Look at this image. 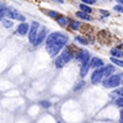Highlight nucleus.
<instances>
[{
  "instance_id": "0eeeda50",
  "label": "nucleus",
  "mask_w": 123,
  "mask_h": 123,
  "mask_svg": "<svg viewBox=\"0 0 123 123\" xmlns=\"http://www.w3.org/2000/svg\"><path fill=\"white\" fill-rule=\"evenodd\" d=\"M44 39H47V30L43 27V28H41V31L38 32V35H37V38H36V41H35V43H33V46L35 47H37V46H39L41 43L43 42Z\"/></svg>"
},
{
  "instance_id": "f257e3e1",
  "label": "nucleus",
  "mask_w": 123,
  "mask_h": 123,
  "mask_svg": "<svg viewBox=\"0 0 123 123\" xmlns=\"http://www.w3.org/2000/svg\"><path fill=\"white\" fill-rule=\"evenodd\" d=\"M68 36L62 32H53L50 33L46 39V49L50 57H58L59 52L64 48L68 43Z\"/></svg>"
},
{
  "instance_id": "ddd939ff",
  "label": "nucleus",
  "mask_w": 123,
  "mask_h": 123,
  "mask_svg": "<svg viewBox=\"0 0 123 123\" xmlns=\"http://www.w3.org/2000/svg\"><path fill=\"white\" fill-rule=\"evenodd\" d=\"M111 54L116 57V58H122L123 57V50L118 49V48H112L111 49Z\"/></svg>"
},
{
  "instance_id": "7ed1b4c3",
  "label": "nucleus",
  "mask_w": 123,
  "mask_h": 123,
  "mask_svg": "<svg viewBox=\"0 0 123 123\" xmlns=\"http://www.w3.org/2000/svg\"><path fill=\"white\" fill-rule=\"evenodd\" d=\"M121 74H116V75H111L110 78L104 80V86L106 89H111V87H116L121 84Z\"/></svg>"
},
{
  "instance_id": "412c9836",
  "label": "nucleus",
  "mask_w": 123,
  "mask_h": 123,
  "mask_svg": "<svg viewBox=\"0 0 123 123\" xmlns=\"http://www.w3.org/2000/svg\"><path fill=\"white\" fill-rule=\"evenodd\" d=\"M3 25H4V27H6V28H10L12 26V22L10 21V20H3Z\"/></svg>"
},
{
  "instance_id": "bb28decb",
  "label": "nucleus",
  "mask_w": 123,
  "mask_h": 123,
  "mask_svg": "<svg viewBox=\"0 0 123 123\" xmlns=\"http://www.w3.org/2000/svg\"><path fill=\"white\" fill-rule=\"evenodd\" d=\"M102 15H105V16H110V12L108 11H105V10H101V11H100Z\"/></svg>"
},
{
  "instance_id": "dca6fc26",
  "label": "nucleus",
  "mask_w": 123,
  "mask_h": 123,
  "mask_svg": "<svg viewBox=\"0 0 123 123\" xmlns=\"http://www.w3.org/2000/svg\"><path fill=\"white\" fill-rule=\"evenodd\" d=\"M111 62H112L113 64H116V65L123 68V60H121V59H118V58H115V57H111Z\"/></svg>"
},
{
  "instance_id": "423d86ee",
  "label": "nucleus",
  "mask_w": 123,
  "mask_h": 123,
  "mask_svg": "<svg viewBox=\"0 0 123 123\" xmlns=\"http://www.w3.org/2000/svg\"><path fill=\"white\" fill-rule=\"evenodd\" d=\"M38 27H39V25H38V22H36V21H33L32 22V25H31V28H30V33H28V39H30V42L31 43H35V41H36V38H37V35H38Z\"/></svg>"
},
{
  "instance_id": "b1692460",
  "label": "nucleus",
  "mask_w": 123,
  "mask_h": 123,
  "mask_svg": "<svg viewBox=\"0 0 123 123\" xmlns=\"http://www.w3.org/2000/svg\"><path fill=\"white\" fill-rule=\"evenodd\" d=\"M116 105L119 106V107H123V98H122V97H118V98L116 100Z\"/></svg>"
},
{
  "instance_id": "20e7f679",
  "label": "nucleus",
  "mask_w": 123,
  "mask_h": 123,
  "mask_svg": "<svg viewBox=\"0 0 123 123\" xmlns=\"http://www.w3.org/2000/svg\"><path fill=\"white\" fill-rule=\"evenodd\" d=\"M5 15L9 17V18H12V20H18L21 22H25L26 17L24 15H21L17 10H15L14 7H6V11H5Z\"/></svg>"
},
{
  "instance_id": "f03ea898",
  "label": "nucleus",
  "mask_w": 123,
  "mask_h": 123,
  "mask_svg": "<svg viewBox=\"0 0 123 123\" xmlns=\"http://www.w3.org/2000/svg\"><path fill=\"white\" fill-rule=\"evenodd\" d=\"M71 58H73V55H71V53L69 52V50H64V52H62L57 59H55V67L57 68H63L67 65V63H69V62L71 60Z\"/></svg>"
},
{
  "instance_id": "9b49d317",
  "label": "nucleus",
  "mask_w": 123,
  "mask_h": 123,
  "mask_svg": "<svg viewBox=\"0 0 123 123\" xmlns=\"http://www.w3.org/2000/svg\"><path fill=\"white\" fill-rule=\"evenodd\" d=\"M90 62H87V63H84V64H81V68H80V75H81V78H84V76H86V74H87V71H89V69H90Z\"/></svg>"
},
{
  "instance_id": "f8f14e48",
  "label": "nucleus",
  "mask_w": 123,
  "mask_h": 123,
  "mask_svg": "<svg viewBox=\"0 0 123 123\" xmlns=\"http://www.w3.org/2000/svg\"><path fill=\"white\" fill-rule=\"evenodd\" d=\"M57 21H58V24H59L62 27H67V26L70 24V20H69L68 17H65V16H62V15L57 18Z\"/></svg>"
},
{
  "instance_id": "c85d7f7f",
  "label": "nucleus",
  "mask_w": 123,
  "mask_h": 123,
  "mask_svg": "<svg viewBox=\"0 0 123 123\" xmlns=\"http://www.w3.org/2000/svg\"><path fill=\"white\" fill-rule=\"evenodd\" d=\"M117 1H118V3L121 4V5H123V0H117Z\"/></svg>"
},
{
  "instance_id": "4be33fe9",
  "label": "nucleus",
  "mask_w": 123,
  "mask_h": 123,
  "mask_svg": "<svg viewBox=\"0 0 123 123\" xmlns=\"http://www.w3.org/2000/svg\"><path fill=\"white\" fill-rule=\"evenodd\" d=\"M75 41H76V42H79V43H81V44H86L87 43V41L84 39L83 37H75Z\"/></svg>"
},
{
  "instance_id": "1a4fd4ad",
  "label": "nucleus",
  "mask_w": 123,
  "mask_h": 123,
  "mask_svg": "<svg viewBox=\"0 0 123 123\" xmlns=\"http://www.w3.org/2000/svg\"><path fill=\"white\" fill-rule=\"evenodd\" d=\"M90 59V54L86 49H81L80 50V53L78 55V62H80L81 64H84V63H87Z\"/></svg>"
},
{
  "instance_id": "c756f323",
  "label": "nucleus",
  "mask_w": 123,
  "mask_h": 123,
  "mask_svg": "<svg viewBox=\"0 0 123 123\" xmlns=\"http://www.w3.org/2000/svg\"><path fill=\"white\" fill-rule=\"evenodd\" d=\"M58 1H59V3H63V0H58Z\"/></svg>"
},
{
  "instance_id": "4468645a",
  "label": "nucleus",
  "mask_w": 123,
  "mask_h": 123,
  "mask_svg": "<svg viewBox=\"0 0 123 123\" xmlns=\"http://www.w3.org/2000/svg\"><path fill=\"white\" fill-rule=\"evenodd\" d=\"M43 12H44V14H47L49 17L55 18V20L60 16V14H59V12H57V11H52V10H43Z\"/></svg>"
},
{
  "instance_id": "a878e982",
  "label": "nucleus",
  "mask_w": 123,
  "mask_h": 123,
  "mask_svg": "<svg viewBox=\"0 0 123 123\" xmlns=\"http://www.w3.org/2000/svg\"><path fill=\"white\" fill-rule=\"evenodd\" d=\"M95 1H96V0H83V4L89 5V4H94Z\"/></svg>"
},
{
  "instance_id": "a211bd4d",
  "label": "nucleus",
  "mask_w": 123,
  "mask_h": 123,
  "mask_svg": "<svg viewBox=\"0 0 123 123\" xmlns=\"http://www.w3.org/2000/svg\"><path fill=\"white\" fill-rule=\"evenodd\" d=\"M80 9H81V11H83V12H86V14H90L91 12V7L89 5H86V4H81L80 5Z\"/></svg>"
},
{
  "instance_id": "cd10ccee",
  "label": "nucleus",
  "mask_w": 123,
  "mask_h": 123,
  "mask_svg": "<svg viewBox=\"0 0 123 123\" xmlns=\"http://www.w3.org/2000/svg\"><path fill=\"white\" fill-rule=\"evenodd\" d=\"M121 119H123V108H122V111H121Z\"/></svg>"
},
{
  "instance_id": "6e6552de",
  "label": "nucleus",
  "mask_w": 123,
  "mask_h": 123,
  "mask_svg": "<svg viewBox=\"0 0 123 123\" xmlns=\"http://www.w3.org/2000/svg\"><path fill=\"white\" fill-rule=\"evenodd\" d=\"M30 26L27 22H21L18 26H17V30H16V33L20 35V36H25L27 35V32H30Z\"/></svg>"
},
{
  "instance_id": "6ab92c4d",
  "label": "nucleus",
  "mask_w": 123,
  "mask_h": 123,
  "mask_svg": "<svg viewBox=\"0 0 123 123\" xmlns=\"http://www.w3.org/2000/svg\"><path fill=\"white\" fill-rule=\"evenodd\" d=\"M70 26L73 30H79L80 28V24L76 22V21H70Z\"/></svg>"
},
{
  "instance_id": "5701e85b",
  "label": "nucleus",
  "mask_w": 123,
  "mask_h": 123,
  "mask_svg": "<svg viewBox=\"0 0 123 123\" xmlns=\"http://www.w3.org/2000/svg\"><path fill=\"white\" fill-rule=\"evenodd\" d=\"M41 106L44 107V108H48V107H50V102H48V101H41Z\"/></svg>"
},
{
  "instance_id": "f3484780",
  "label": "nucleus",
  "mask_w": 123,
  "mask_h": 123,
  "mask_svg": "<svg viewBox=\"0 0 123 123\" xmlns=\"http://www.w3.org/2000/svg\"><path fill=\"white\" fill-rule=\"evenodd\" d=\"M111 96H112V97L119 96V97H122V98H123V87H122V89H117L116 91H113V92L111 94Z\"/></svg>"
},
{
  "instance_id": "7c9ffc66",
  "label": "nucleus",
  "mask_w": 123,
  "mask_h": 123,
  "mask_svg": "<svg viewBox=\"0 0 123 123\" xmlns=\"http://www.w3.org/2000/svg\"><path fill=\"white\" fill-rule=\"evenodd\" d=\"M121 123H123V119H121Z\"/></svg>"
},
{
  "instance_id": "39448f33",
  "label": "nucleus",
  "mask_w": 123,
  "mask_h": 123,
  "mask_svg": "<svg viewBox=\"0 0 123 123\" xmlns=\"http://www.w3.org/2000/svg\"><path fill=\"white\" fill-rule=\"evenodd\" d=\"M105 73H106V67L96 69L94 71V74H92V76H91V83L92 84H98L100 81L105 78Z\"/></svg>"
},
{
  "instance_id": "aec40b11",
  "label": "nucleus",
  "mask_w": 123,
  "mask_h": 123,
  "mask_svg": "<svg viewBox=\"0 0 123 123\" xmlns=\"http://www.w3.org/2000/svg\"><path fill=\"white\" fill-rule=\"evenodd\" d=\"M5 11H6V7H4L3 5H0V21H1L3 17L5 16Z\"/></svg>"
},
{
  "instance_id": "393cba45",
  "label": "nucleus",
  "mask_w": 123,
  "mask_h": 123,
  "mask_svg": "<svg viewBox=\"0 0 123 123\" xmlns=\"http://www.w3.org/2000/svg\"><path fill=\"white\" fill-rule=\"evenodd\" d=\"M115 10H117L118 12H123V6L122 5H116L115 6Z\"/></svg>"
},
{
  "instance_id": "2eb2a0df",
  "label": "nucleus",
  "mask_w": 123,
  "mask_h": 123,
  "mask_svg": "<svg viewBox=\"0 0 123 123\" xmlns=\"http://www.w3.org/2000/svg\"><path fill=\"white\" fill-rule=\"evenodd\" d=\"M76 16H78V17H80V18H83V20H86V21H91V20H92V17H91L89 14L83 12V11H79V12H76Z\"/></svg>"
},
{
  "instance_id": "9d476101",
  "label": "nucleus",
  "mask_w": 123,
  "mask_h": 123,
  "mask_svg": "<svg viewBox=\"0 0 123 123\" xmlns=\"http://www.w3.org/2000/svg\"><path fill=\"white\" fill-rule=\"evenodd\" d=\"M90 65L92 67V68H97V69H100V68H102V67H105L104 65V62H102L100 58H94L91 62H90Z\"/></svg>"
}]
</instances>
